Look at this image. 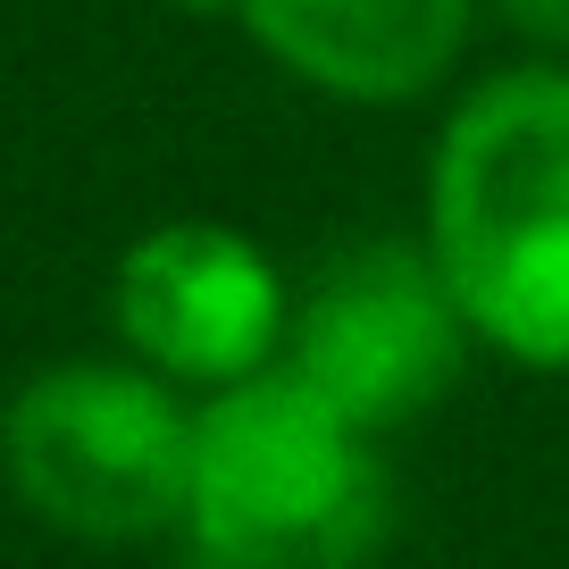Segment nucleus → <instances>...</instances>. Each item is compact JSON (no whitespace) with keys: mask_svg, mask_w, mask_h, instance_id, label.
<instances>
[{"mask_svg":"<svg viewBox=\"0 0 569 569\" xmlns=\"http://www.w3.org/2000/svg\"><path fill=\"white\" fill-rule=\"evenodd\" d=\"M419 243L436 251L478 352L569 377V59H511L445 101Z\"/></svg>","mask_w":569,"mask_h":569,"instance_id":"f257e3e1","label":"nucleus"},{"mask_svg":"<svg viewBox=\"0 0 569 569\" xmlns=\"http://www.w3.org/2000/svg\"><path fill=\"white\" fill-rule=\"evenodd\" d=\"M0 486L68 545H160L193 495V393L126 352L51 360L0 402Z\"/></svg>","mask_w":569,"mask_h":569,"instance_id":"f03ea898","label":"nucleus"},{"mask_svg":"<svg viewBox=\"0 0 569 569\" xmlns=\"http://www.w3.org/2000/svg\"><path fill=\"white\" fill-rule=\"evenodd\" d=\"M177 536L284 552L302 569H352L386 536L377 445L284 360L193 393V495Z\"/></svg>","mask_w":569,"mask_h":569,"instance_id":"7ed1b4c3","label":"nucleus"},{"mask_svg":"<svg viewBox=\"0 0 569 569\" xmlns=\"http://www.w3.org/2000/svg\"><path fill=\"white\" fill-rule=\"evenodd\" d=\"M469 352H478V336H469L445 268H436V251L419 234L343 243L293 284L284 369L310 377L369 445L427 419L461 386Z\"/></svg>","mask_w":569,"mask_h":569,"instance_id":"20e7f679","label":"nucleus"},{"mask_svg":"<svg viewBox=\"0 0 569 569\" xmlns=\"http://www.w3.org/2000/svg\"><path fill=\"white\" fill-rule=\"evenodd\" d=\"M109 336L184 393H218L284 360L293 277L227 218H160L109 268Z\"/></svg>","mask_w":569,"mask_h":569,"instance_id":"39448f33","label":"nucleus"},{"mask_svg":"<svg viewBox=\"0 0 569 569\" xmlns=\"http://www.w3.org/2000/svg\"><path fill=\"white\" fill-rule=\"evenodd\" d=\"M234 26L277 76L343 109H410L461 76L478 0H234Z\"/></svg>","mask_w":569,"mask_h":569,"instance_id":"423d86ee","label":"nucleus"},{"mask_svg":"<svg viewBox=\"0 0 569 569\" xmlns=\"http://www.w3.org/2000/svg\"><path fill=\"white\" fill-rule=\"evenodd\" d=\"M495 9H502V26H511L519 42L569 59V0H495Z\"/></svg>","mask_w":569,"mask_h":569,"instance_id":"0eeeda50","label":"nucleus"},{"mask_svg":"<svg viewBox=\"0 0 569 569\" xmlns=\"http://www.w3.org/2000/svg\"><path fill=\"white\" fill-rule=\"evenodd\" d=\"M184 561L177 569H302V561H284V552H251V545H210V536H177Z\"/></svg>","mask_w":569,"mask_h":569,"instance_id":"6e6552de","label":"nucleus"}]
</instances>
